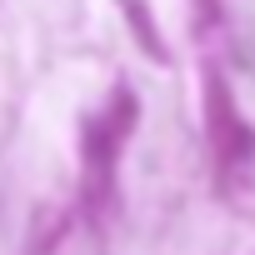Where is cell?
Instances as JSON below:
<instances>
[{
  "mask_svg": "<svg viewBox=\"0 0 255 255\" xmlns=\"http://www.w3.org/2000/svg\"><path fill=\"white\" fill-rule=\"evenodd\" d=\"M120 5L130 10V25H135V35H140V45H145L150 55H165V45H160V35L150 30V20H145V5H140V0H120Z\"/></svg>",
  "mask_w": 255,
  "mask_h": 255,
  "instance_id": "1",
  "label": "cell"
}]
</instances>
